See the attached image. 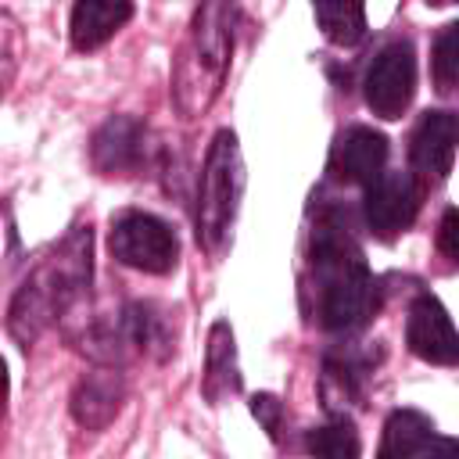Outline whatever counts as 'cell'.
Wrapping results in <instances>:
<instances>
[{"label": "cell", "instance_id": "obj_1", "mask_svg": "<svg viewBox=\"0 0 459 459\" xmlns=\"http://www.w3.org/2000/svg\"><path fill=\"white\" fill-rule=\"evenodd\" d=\"M90 247H93L90 226H75L50 255L39 258V265L14 290L7 330L18 344H32L43 333V326H50L86 294L90 273H93Z\"/></svg>", "mask_w": 459, "mask_h": 459}, {"label": "cell", "instance_id": "obj_2", "mask_svg": "<svg viewBox=\"0 0 459 459\" xmlns=\"http://www.w3.org/2000/svg\"><path fill=\"white\" fill-rule=\"evenodd\" d=\"M312 269L319 283V323L333 333L362 330L380 308V280L366 269L359 244L323 219L312 233Z\"/></svg>", "mask_w": 459, "mask_h": 459}, {"label": "cell", "instance_id": "obj_3", "mask_svg": "<svg viewBox=\"0 0 459 459\" xmlns=\"http://www.w3.org/2000/svg\"><path fill=\"white\" fill-rule=\"evenodd\" d=\"M233 18L237 11L230 4H204L194 11L190 36L172 68L176 108L186 118L204 115L222 90L230 54H233Z\"/></svg>", "mask_w": 459, "mask_h": 459}, {"label": "cell", "instance_id": "obj_4", "mask_svg": "<svg viewBox=\"0 0 459 459\" xmlns=\"http://www.w3.org/2000/svg\"><path fill=\"white\" fill-rule=\"evenodd\" d=\"M244 194V161L237 136L219 129L204 154L201 186H197V244L208 255H222L233 233V219Z\"/></svg>", "mask_w": 459, "mask_h": 459}, {"label": "cell", "instance_id": "obj_5", "mask_svg": "<svg viewBox=\"0 0 459 459\" xmlns=\"http://www.w3.org/2000/svg\"><path fill=\"white\" fill-rule=\"evenodd\" d=\"M108 247L122 265L151 276H165L179 262V240L172 226L147 212H122L111 222Z\"/></svg>", "mask_w": 459, "mask_h": 459}, {"label": "cell", "instance_id": "obj_6", "mask_svg": "<svg viewBox=\"0 0 459 459\" xmlns=\"http://www.w3.org/2000/svg\"><path fill=\"white\" fill-rule=\"evenodd\" d=\"M366 104L380 118H402L416 93V50L409 39L387 43L366 72Z\"/></svg>", "mask_w": 459, "mask_h": 459}, {"label": "cell", "instance_id": "obj_7", "mask_svg": "<svg viewBox=\"0 0 459 459\" xmlns=\"http://www.w3.org/2000/svg\"><path fill=\"white\" fill-rule=\"evenodd\" d=\"M416 212H420V186L409 172H384L366 186L362 215L373 237L394 240L416 222Z\"/></svg>", "mask_w": 459, "mask_h": 459}, {"label": "cell", "instance_id": "obj_8", "mask_svg": "<svg viewBox=\"0 0 459 459\" xmlns=\"http://www.w3.org/2000/svg\"><path fill=\"white\" fill-rule=\"evenodd\" d=\"M405 344L416 359L434 366H459V330L452 326V316L434 294H420L409 305L405 319Z\"/></svg>", "mask_w": 459, "mask_h": 459}, {"label": "cell", "instance_id": "obj_9", "mask_svg": "<svg viewBox=\"0 0 459 459\" xmlns=\"http://www.w3.org/2000/svg\"><path fill=\"white\" fill-rule=\"evenodd\" d=\"M384 161H387V136L369 126H351L333 140L326 172L341 183L369 186L373 179L384 176Z\"/></svg>", "mask_w": 459, "mask_h": 459}, {"label": "cell", "instance_id": "obj_10", "mask_svg": "<svg viewBox=\"0 0 459 459\" xmlns=\"http://www.w3.org/2000/svg\"><path fill=\"white\" fill-rule=\"evenodd\" d=\"M459 147V115L455 111H427L409 140V161L423 179L441 183L452 169Z\"/></svg>", "mask_w": 459, "mask_h": 459}, {"label": "cell", "instance_id": "obj_11", "mask_svg": "<svg viewBox=\"0 0 459 459\" xmlns=\"http://www.w3.org/2000/svg\"><path fill=\"white\" fill-rule=\"evenodd\" d=\"M143 143H147L143 126L129 115H115L97 129L90 143V161L104 176H133L143 165Z\"/></svg>", "mask_w": 459, "mask_h": 459}, {"label": "cell", "instance_id": "obj_12", "mask_svg": "<svg viewBox=\"0 0 459 459\" xmlns=\"http://www.w3.org/2000/svg\"><path fill=\"white\" fill-rule=\"evenodd\" d=\"M122 377L115 369H93L86 373L72 391V416L86 430H104L118 409H122Z\"/></svg>", "mask_w": 459, "mask_h": 459}, {"label": "cell", "instance_id": "obj_13", "mask_svg": "<svg viewBox=\"0 0 459 459\" xmlns=\"http://www.w3.org/2000/svg\"><path fill=\"white\" fill-rule=\"evenodd\" d=\"M240 391V366H237V344L233 330L226 319H219L208 330V351H204V377H201V394L219 405L222 398Z\"/></svg>", "mask_w": 459, "mask_h": 459}, {"label": "cell", "instance_id": "obj_14", "mask_svg": "<svg viewBox=\"0 0 459 459\" xmlns=\"http://www.w3.org/2000/svg\"><path fill=\"white\" fill-rule=\"evenodd\" d=\"M129 18H133V4H126V0H82L72 7V22H68L72 47L75 50H97Z\"/></svg>", "mask_w": 459, "mask_h": 459}, {"label": "cell", "instance_id": "obj_15", "mask_svg": "<svg viewBox=\"0 0 459 459\" xmlns=\"http://www.w3.org/2000/svg\"><path fill=\"white\" fill-rule=\"evenodd\" d=\"M434 441V423L416 409H394L384 423V441L377 459H423Z\"/></svg>", "mask_w": 459, "mask_h": 459}, {"label": "cell", "instance_id": "obj_16", "mask_svg": "<svg viewBox=\"0 0 459 459\" xmlns=\"http://www.w3.org/2000/svg\"><path fill=\"white\" fill-rule=\"evenodd\" d=\"M323 36L337 47H355L366 36V11L362 4H316L312 7Z\"/></svg>", "mask_w": 459, "mask_h": 459}, {"label": "cell", "instance_id": "obj_17", "mask_svg": "<svg viewBox=\"0 0 459 459\" xmlns=\"http://www.w3.org/2000/svg\"><path fill=\"white\" fill-rule=\"evenodd\" d=\"M312 459H359L362 445H359V430L348 416H337L316 430H308L305 437Z\"/></svg>", "mask_w": 459, "mask_h": 459}, {"label": "cell", "instance_id": "obj_18", "mask_svg": "<svg viewBox=\"0 0 459 459\" xmlns=\"http://www.w3.org/2000/svg\"><path fill=\"white\" fill-rule=\"evenodd\" d=\"M430 72H434V86L441 93L459 90V22H448L430 50Z\"/></svg>", "mask_w": 459, "mask_h": 459}, {"label": "cell", "instance_id": "obj_19", "mask_svg": "<svg viewBox=\"0 0 459 459\" xmlns=\"http://www.w3.org/2000/svg\"><path fill=\"white\" fill-rule=\"evenodd\" d=\"M251 416L262 423V430L276 441L280 437V427H283V402L276 394H255L251 398Z\"/></svg>", "mask_w": 459, "mask_h": 459}, {"label": "cell", "instance_id": "obj_20", "mask_svg": "<svg viewBox=\"0 0 459 459\" xmlns=\"http://www.w3.org/2000/svg\"><path fill=\"white\" fill-rule=\"evenodd\" d=\"M437 251L448 258L452 269H459V208H448L437 222Z\"/></svg>", "mask_w": 459, "mask_h": 459}, {"label": "cell", "instance_id": "obj_21", "mask_svg": "<svg viewBox=\"0 0 459 459\" xmlns=\"http://www.w3.org/2000/svg\"><path fill=\"white\" fill-rule=\"evenodd\" d=\"M423 459H459V441L445 437V434H434V441L427 445Z\"/></svg>", "mask_w": 459, "mask_h": 459}]
</instances>
